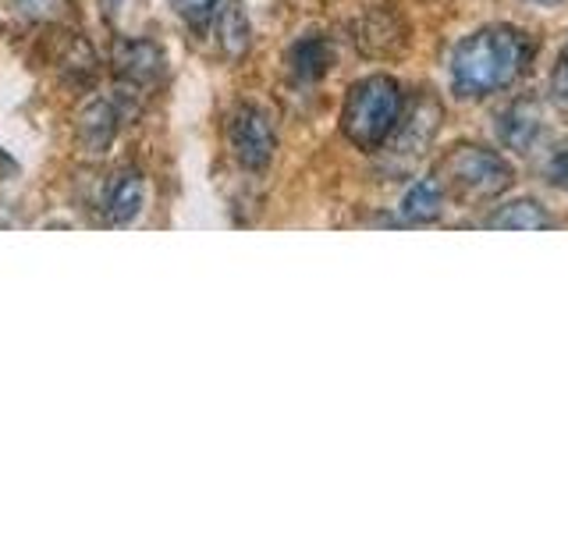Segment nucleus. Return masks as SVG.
I'll list each match as a JSON object with an SVG mask.
<instances>
[{
    "mask_svg": "<svg viewBox=\"0 0 568 533\" xmlns=\"http://www.w3.org/2000/svg\"><path fill=\"white\" fill-rule=\"evenodd\" d=\"M100 4H103V11H106V14H114V11L124 4V0H100Z\"/></svg>",
    "mask_w": 568,
    "mask_h": 533,
    "instance_id": "a211bd4d",
    "label": "nucleus"
},
{
    "mask_svg": "<svg viewBox=\"0 0 568 533\" xmlns=\"http://www.w3.org/2000/svg\"><path fill=\"white\" fill-rule=\"evenodd\" d=\"M118 135V111L111 100H93L79 118V139L89 153H103Z\"/></svg>",
    "mask_w": 568,
    "mask_h": 533,
    "instance_id": "1a4fd4ad",
    "label": "nucleus"
},
{
    "mask_svg": "<svg viewBox=\"0 0 568 533\" xmlns=\"http://www.w3.org/2000/svg\"><path fill=\"white\" fill-rule=\"evenodd\" d=\"M529 40L511 26H484L452 50V89L462 100H484L508 89L529 64Z\"/></svg>",
    "mask_w": 568,
    "mask_h": 533,
    "instance_id": "f257e3e1",
    "label": "nucleus"
},
{
    "mask_svg": "<svg viewBox=\"0 0 568 533\" xmlns=\"http://www.w3.org/2000/svg\"><path fill=\"white\" fill-rule=\"evenodd\" d=\"M142 203H146V182H142L139 171H118L111 178V185L103 192V213H106V224L114 228H124L132 224L139 213H142Z\"/></svg>",
    "mask_w": 568,
    "mask_h": 533,
    "instance_id": "423d86ee",
    "label": "nucleus"
},
{
    "mask_svg": "<svg viewBox=\"0 0 568 533\" xmlns=\"http://www.w3.org/2000/svg\"><path fill=\"white\" fill-rule=\"evenodd\" d=\"M171 4L192 29H206L213 22V14H217L221 0H171Z\"/></svg>",
    "mask_w": 568,
    "mask_h": 533,
    "instance_id": "4468645a",
    "label": "nucleus"
},
{
    "mask_svg": "<svg viewBox=\"0 0 568 533\" xmlns=\"http://www.w3.org/2000/svg\"><path fill=\"white\" fill-rule=\"evenodd\" d=\"M529 4H558V0H529Z\"/></svg>",
    "mask_w": 568,
    "mask_h": 533,
    "instance_id": "6ab92c4d",
    "label": "nucleus"
},
{
    "mask_svg": "<svg viewBox=\"0 0 568 533\" xmlns=\"http://www.w3.org/2000/svg\"><path fill=\"white\" fill-rule=\"evenodd\" d=\"M444 210V182L440 178H416L413 185L405 189L398 213L408 224H426V221H437Z\"/></svg>",
    "mask_w": 568,
    "mask_h": 533,
    "instance_id": "6e6552de",
    "label": "nucleus"
},
{
    "mask_svg": "<svg viewBox=\"0 0 568 533\" xmlns=\"http://www.w3.org/2000/svg\"><path fill=\"white\" fill-rule=\"evenodd\" d=\"M22 8H26L29 14H40V11L50 8V0H22Z\"/></svg>",
    "mask_w": 568,
    "mask_h": 533,
    "instance_id": "f3484780",
    "label": "nucleus"
},
{
    "mask_svg": "<svg viewBox=\"0 0 568 533\" xmlns=\"http://www.w3.org/2000/svg\"><path fill=\"white\" fill-rule=\"evenodd\" d=\"M544 178H547L550 189L568 192V142H561V147L550 150V157L544 160Z\"/></svg>",
    "mask_w": 568,
    "mask_h": 533,
    "instance_id": "2eb2a0df",
    "label": "nucleus"
},
{
    "mask_svg": "<svg viewBox=\"0 0 568 533\" xmlns=\"http://www.w3.org/2000/svg\"><path fill=\"white\" fill-rule=\"evenodd\" d=\"M494 132H497V142H501V147L511 150V153L537 150V142L544 135L540 103L532 97H519V100L505 103L501 111H497V118H494Z\"/></svg>",
    "mask_w": 568,
    "mask_h": 533,
    "instance_id": "39448f33",
    "label": "nucleus"
},
{
    "mask_svg": "<svg viewBox=\"0 0 568 533\" xmlns=\"http://www.w3.org/2000/svg\"><path fill=\"white\" fill-rule=\"evenodd\" d=\"M550 224L555 221H550L547 207L537 200H511L487 218V228H501V231H547Z\"/></svg>",
    "mask_w": 568,
    "mask_h": 533,
    "instance_id": "9d476101",
    "label": "nucleus"
},
{
    "mask_svg": "<svg viewBox=\"0 0 568 533\" xmlns=\"http://www.w3.org/2000/svg\"><path fill=\"white\" fill-rule=\"evenodd\" d=\"M402 86L390 76H366L359 79L345 97L342 107V132L352 147L359 150H381L395 135L402 121Z\"/></svg>",
    "mask_w": 568,
    "mask_h": 533,
    "instance_id": "f03ea898",
    "label": "nucleus"
},
{
    "mask_svg": "<svg viewBox=\"0 0 568 533\" xmlns=\"http://www.w3.org/2000/svg\"><path fill=\"white\" fill-rule=\"evenodd\" d=\"M331 61H334V50L327 47V40H320V36H306V40H298L292 47V71L302 82L327 76Z\"/></svg>",
    "mask_w": 568,
    "mask_h": 533,
    "instance_id": "9b49d317",
    "label": "nucleus"
},
{
    "mask_svg": "<svg viewBox=\"0 0 568 533\" xmlns=\"http://www.w3.org/2000/svg\"><path fill=\"white\" fill-rule=\"evenodd\" d=\"M550 100H555L558 107H565V111H568V43H565V50L558 53L555 71H550Z\"/></svg>",
    "mask_w": 568,
    "mask_h": 533,
    "instance_id": "dca6fc26",
    "label": "nucleus"
},
{
    "mask_svg": "<svg viewBox=\"0 0 568 533\" xmlns=\"http://www.w3.org/2000/svg\"><path fill=\"white\" fill-rule=\"evenodd\" d=\"M511 182L515 171L497 150L462 142L444 157V189H455L466 200H494V195L511 189Z\"/></svg>",
    "mask_w": 568,
    "mask_h": 533,
    "instance_id": "7ed1b4c3",
    "label": "nucleus"
},
{
    "mask_svg": "<svg viewBox=\"0 0 568 533\" xmlns=\"http://www.w3.org/2000/svg\"><path fill=\"white\" fill-rule=\"evenodd\" d=\"M213 32H217V47L224 58L231 61L242 58L248 43H253V29H248V14L242 8V0H224L217 14H213Z\"/></svg>",
    "mask_w": 568,
    "mask_h": 533,
    "instance_id": "0eeeda50",
    "label": "nucleus"
},
{
    "mask_svg": "<svg viewBox=\"0 0 568 533\" xmlns=\"http://www.w3.org/2000/svg\"><path fill=\"white\" fill-rule=\"evenodd\" d=\"M156 68H160V53L150 43L135 40V43H124L118 50V71L121 76H129L132 82H150L156 76Z\"/></svg>",
    "mask_w": 568,
    "mask_h": 533,
    "instance_id": "ddd939ff",
    "label": "nucleus"
},
{
    "mask_svg": "<svg viewBox=\"0 0 568 533\" xmlns=\"http://www.w3.org/2000/svg\"><path fill=\"white\" fill-rule=\"evenodd\" d=\"M437 118H440V111H437V103H434V100H426L423 107H416L413 118L405 121V129H402V135H398V150H402V153H423V147H426V142H430L434 132H437Z\"/></svg>",
    "mask_w": 568,
    "mask_h": 533,
    "instance_id": "f8f14e48",
    "label": "nucleus"
},
{
    "mask_svg": "<svg viewBox=\"0 0 568 533\" xmlns=\"http://www.w3.org/2000/svg\"><path fill=\"white\" fill-rule=\"evenodd\" d=\"M4 160H8V157H4V153H0V164H4Z\"/></svg>",
    "mask_w": 568,
    "mask_h": 533,
    "instance_id": "aec40b11",
    "label": "nucleus"
},
{
    "mask_svg": "<svg viewBox=\"0 0 568 533\" xmlns=\"http://www.w3.org/2000/svg\"><path fill=\"white\" fill-rule=\"evenodd\" d=\"M227 139H231V153H235V160L245 171H263L274 160V150H277L274 121L256 103H242L239 111L231 114Z\"/></svg>",
    "mask_w": 568,
    "mask_h": 533,
    "instance_id": "20e7f679",
    "label": "nucleus"
}]
</instances>
